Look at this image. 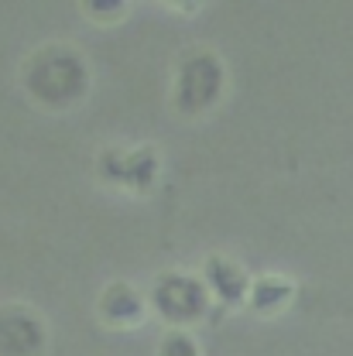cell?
Returning a JSON list of instances; mask_svg holds the SVG:
<instances>
[{"instance_id": "obj_1", "label": "cell", "mask_w": 353, "mask_h": 356, "mask_svg": "<svg viewBox=\"0 0 353 356\" xmlns=\"http://www.w3.org/2000/svg\"><path fill=\"white\" fill-rule=\"evenodd\" d=\"M28 86L38 92V99L45 103H65V99H76L83 86H86V69L83 62L65 51V48H52L42 51L28 72Z\"/></svg>"}, {"instance_id": "obj_2", "label": "cell", "mask_w": 353, "mask_h": 356, "mask_svg": "<svg viewBox=\"0 0 353 356\" xmlns=\"http://www.w3.org/2000/svg\"><path fill=\"white\" fill-rule=\"evenodd\" d=\"M217 89H220V69H217V62L213 58H196L182 72L178 103L185 110H199V106H206L217 96Z\"/></svg>"}, {"instance_id": "obj_3", "label": "cell", "mask_w": 353, "mask_h": 356, "mask_svg": "<svg viewBox=\"0 0 353 356\" xmlns=\"http://www.w3.org/2000/svg\"><path fill=\"white\" fill-rule=\"evenodd\" d=\"M42 332L21 312H0V356H28L38 350Z\"/></svg>"}, {"instance_id": "obj_4", "label": "cell", "mask_w": 353, "mask_h": 356, "mask_svg": "<svg viewBox=\"0 0 353 356\" xmlns=\"http://www.w3.org/2000/svg\"><path fill=\"white\" fill-rule=\"evenodd\" d=\"M158 305L168 318H192L203 309V291L189 277H165L158 284Z\"/></svg>"}, {"instance_id": "obj_5", "label": "cell", "mask_w": 353, "mask_h": 356, "mask_svg": "<svg viewBox=\"0 0 353 356\" xmlns=\"http://www.w3.org/2000/svg\"><path fill=\"white\" fill-rule=\"evenodd\" d=\"M165 356H196V350L189 346V339H168Z\"/></svg>"}]
</instances>
